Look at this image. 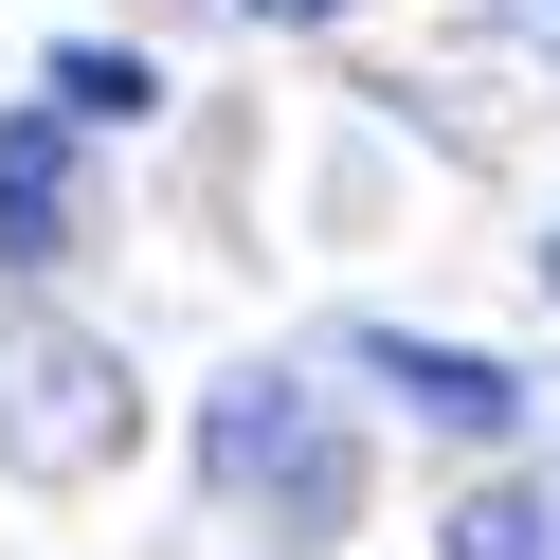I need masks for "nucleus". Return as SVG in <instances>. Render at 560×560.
<instances>
[{
    "instance_id": "423d86ee",
    "label": "nucleus",
    "mask_w": 560,
    "mask_h": 560,
    "mask_svg": "<svg viewBox=\"0 0 560 560\" xmlns=\"http://www.w3.org/2000/svg\"><path fill=\"white\" fill-rule=\"evenodd\" d=\"M434 560H560V488H470L434 524Z\"/></svg>"
},
{
    "instance_id": "0eeeda50",
    "label": "nucleus",
    "mask_w": 560,
    "mask_h": 560,
    "mask_svg": "<svg viewBox=\"0 0 560 560\" xmlns=\"http://www.w3.org/2000/svg\"><path fill=\"white\" fill-rule=\"evenodd\" d=\"M307 19H343V0H254V37H307Z\"/></svg>"
},
{
    "instance_id": "7ed1b4c3",
    "label": "nucleus",
    "mask_w": 560,
    "mask_h": 560,
    "mask_svg": "<svg viewBox=\"0 0 560 560\" xmlns=\"http://www.w3.org/2000/svg\"><path fill=\"white\" fill-rule=\"evenodd\" d=\"M362 380H380L398 416H434L452 452H506V434H524V380L488 362V343H416V326H362Z\"/></svg>"
},
{
    "instance_id": "f257e3e1",
    "label": "nucleus",
    "mask_w": 560,
    "mask_h": 560,
    "mask_svg": "<svg viewBox=\"0 0 560 560\" xmlns=\"http://www.w3.org/2000/svg\"><path fill=\"white\" fill-rule=\"evenodd\" d=\"M127 452H145L127 362L91 326H55V307H0V470L19 488H109Z\"/></svg>"
},
{
    "instance_id": "f03ea898",
    "label": "nucleus",
    "mask_w": 560,
    "mask_h": 560,
    "mask_svg": "<svg viewBox=\"0 0 560 560\" xmlns=\"http://www.w3.org/2000/svg\"><path fill=\"white\" fill-rule=\"evenodd\" d=\"M199 470H218V506H271L290 542H343V524H362V452H343L326 380H290V362L218 380V416H199Z\"/></svg>"
},
{
    "instance_id": "20e7f679",
    "label": "nucleus",
    "mask_w": 560,
    "mask_h": 560,
    "mask_svg": "<svg viewBox=\"0 0 560 560\" xmlns=\"http://www.w3.org/2000/svg\"><path fill=\"white\" fill-rule=\"evenodd\" d=\"M73 145H91V127L55 109V91L0 109V271H55V254H73Z\"/></svg>"
},
{
    "instance_id": "39448f33",
    "label": "nucleus",
    "mask_w": 560,
    "mask_h": 560,
    "mask_svg": "<svg viewBox=\"0 0 560 560\" xmlns=\"http://www.w3.org/2000/svg\"><path fill=\"white\" fill-rule=\"evenodd\" d=\"M37 91H55L73 127H145V109H163V73H145V55H109V37H55Z\"/></svg>"
},
{
    "instance_id": "6e6552de",
    "label": "nucleus",
    "mask_w": 560,
    "mask_h": 560,
    "mask_svg": "<svg viewBox=\"0 0 560 560\" xmlns=\"http://www.w3.org/2000/svg\"><path fill=\"white\" fill-rule=\"evenodd\" d=\"M542 290H560V235H542Z\"/></svg>"
}]
</instances>
